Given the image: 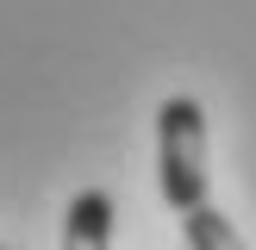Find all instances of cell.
Returning <instances> with one entry per match:
<instances>
[{"label": "cell", "mask_w": 256, "mask_h": 250, "mask_svg": "<svg viewBox=\"0 0 256 250\" xmlns=\"http://www.w3.org/2000/svg\"><path fill=\"white\" fill-rule=\"evenodd\" d=\"M62 250H112V194L106 188H82L62 219Z\"/></svg>", "instance_id": "2"}, {"label": "cell", "mask_w": 256, "mask_h": 250, "mask_svg": "<svg viewBox=\"0 0 256 250\" xmlns=\"http://www.w3.org/2000/svg\"><path fill=\"white\" fill-rule=\"evenodd\" d=\"M182 238H188V250H250L244 238H238V225L225 219L219 206H194V212H182Z\"/></svg>", "instance_id": "3"}, {"label": "cell", "mask_w": 256, "mask_h": 250, "mask_svg": "<svg viewBox=\"0 0 256 250\" xmlns=\"http://www.w3.org/2000/svg\"><path fill=\"white\" fill-rule=\"evenodd\" d=\"M156 188L175 212L206 206V112L194 94H169L156 106Z\"/></svg>", "instance_id": "1"}]
</instances>
